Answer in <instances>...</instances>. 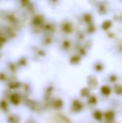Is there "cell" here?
Here are the masks:
<instances>
[{
    "label": "cell",
    "mask_w": 122,
    "mask_h": 123,
    "mask_svg": "<svg viewBox=\"0 0 122 123\" xmlns=\"http://www.w3.org/2000/svg\"><path fill=\"white\" fill-rule=\"evenodd\" d=\"M105 117L108 120H112L114 117V113L111 111H108L105 114Z\"/></svg>",
    "instance_id": "6da1fadb"
},
{
    "label": "cell",
    "mask_w": 122,
    "mask_h": 123,
    "mask_svg": "<svg viewBox=\"0 0 122 123\" xmlns=\"http://www.w3.org/2000/svg\"><path fill=\"white\" fill-rule=\"evenodd\" d=\"M116 80V77L115 76L113 75V76H111V81H115Z\"/></svg>",
    "instance_id": "8992f818"
},
{
    "label": "cell",
    "mask_w": 122,
    "mask_h": 123,
    "mask_svg": "<svg viewBox=\"0 0 122 123\" xmlns=\"http://www.w3.org/2000/svg\"><path fill=\"white\" fill-rule=\"evenodd\" d=\"M95 117L97 119V120H101V117H102V115H101V113L99 112V111H96V112H95Z\"/></svg>",
    "instance_id": "5b68a950"
},
{
    "label": "cell",
    "mask_w": 122,
    "mask_h": 123,
    "mask_svg": "<svg viewBox=\"0 0 122 123\" xmlns=\"http://www.w3.org/2000/svg\"><path fill=\"white\" fill-rule=\"evenodd\" d=\"M101 92H102L104 94H106V95L109 94L110 92H111V89H109V87H108V86H102V88H101Z\"/></svg>",
    "instance_id": "7a4b0ae2"
},
{
    "label": "cell",
    "mask_w": 122,
    "mask_h": 123,
    "mask_svg": "<svg viewBox=\"0 0 122 123\" xmlns=\"http://www.w3.org/2000/svg\"><path fill=\"white\" fill-rule=\"evenodd\" d=\"M111 21H106V22H104L103 23L102 27H103L104 30H107L111 27Z\"/></svg>",
    "instance_id": "3957f363"
},
{
    "label": "cell",
    "mask_w": 122,
    "mask_h": 123,
    "mask_svg": "<svg viewBox=\"0 0 122 123\" xmlns=\"http://www.w3.org/2000/svg\"><path fill=\"white\" fill-rule=\"evenodd\" d=\"M114 90L116 92V93L119 94H122V85H115L114 86Z\"/></svg>",
    "instance_id": "277c9868"
}]
</instances>
